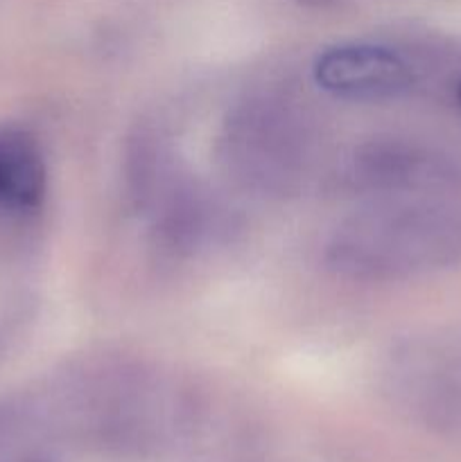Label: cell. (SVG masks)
Returning <instances> with one entry per match:
<instances>
[{"mask_svg":"<svg viewBox=\"0 0 461 462\" xmlns=\"http://www.w3.org/2000/svg\"><path fill=\"white\" fill-rule=\"evenodd\" d=\"M315 79L330 95L348 102H384L411 88L414 70L384 45L346 43L316 57Z\"/></svg>","mask_w":461,"mask_h":462,"instance_id":"1","label":"cell"},{"mask_svg":"<svg viewBox=\"0 0 461 462\" xmlns=\"http://www.w3.org/2000/svg\"><path fill=\"white\" fill-rule=\"evenodd\" d=\"M48 192V170L34 135L0 126V212L30 215Z\"/></svg>","mask_w":461,"mask_h":462,"instance_id":"2","label":"cell"},{"mask_svg":"<svg viewBox=\"0 0 461 462\" xmlns=\"http://www.w3.org/2000/svg\"><path fill=\"white\" fill-rule=\"evenodd\" d=\"M301 5H307V7H325V5H333L334 0H298Z\"/></svg>","mask_w":461,"mask_h":462,"instance_id":"3","label":"cell"},{"mask_svg":"<svg viewBox=\"0 0 461 462\" xmlns=\"http://www.w3.org/2000/svg\"><path fill=\"white\" fill-rule=\"evenodd\" d=\"M456 102L461 104V81H459V86H456Z\"/></svg>","mask_w":461,"mask_h":462,"instance_id":"4","label":"cell"}]
</instances>
